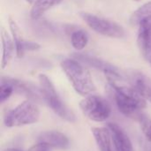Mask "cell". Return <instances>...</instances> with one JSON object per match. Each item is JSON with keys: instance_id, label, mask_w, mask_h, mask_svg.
<instances>
[{"instance_id": "6da1fadb", "label": "cell", "mask_w": 151, "mask_h": 151, "mask_svg": "<svg viewBox=\"0 0 151 151\" xmlns=\"http://www.w3.org/2000/svg\"><path fill=\"white\" fill-rule=\"evenodd\" d=\"M111 88L114 93V98L119 111L127 117L139 119L141 112L147 106L146 99L133 87L119 86L115 81L109 80Z\"/></svg>"}, {"instance_id": "7a4b0ae2", "label": "cell", "mask_w": 151, "mask_h": 151, "mask_svg": "<svg viewBox=\"0 0 151 151\" xmlns=\"http://www.w3.org/2000/svg\"><path fill=\"white\" fill-rule=\"evenodd\" d=\"M61 67L77 93L88 96L96 91V86L89 71L76 59H65Z\"/></svg>"}, {"instance_id": "3957f363", "label": "cell", "mask_w": 151, "mask_h": 151, "mask_svg": "<svg viewBox=\"0 0 151 151\" xmlns=\"http://www.w3.org/2000/svg\"><path fill=\"white\" fill-rule=\"evenodd\" d=\"M39 82L42 98L53 110V111L61 119L69 122H74L76 119L74 113L60 99L51 81L45 74H40Z\"/></svg>"}, {"instance_id": "277c9868", "label": "cell", "mask_w": 151, "mask_h": 151, "mask_svg": "<svg viewBox=\"0 0 151 151\" xmlns=\"http://www.w3.org/2000/svg\"><path fill=\"white\" fill-rule=\"evenodd\" d=\"M39 118L40 111L38 107L35 104L26 101L6 113L4 125L8 127L30 125L37 122Z\"/></svg>"}, {"instance_id": "5b68a950", "label": "cell", "mask_w": 151, "mask_h": 151, "mask_svg": "<svg viewBox=\"0 0 151 151\" xmlns=\"http://www.w3.org/2000/svg\"><path fill=\"white\" fill-rule=\"evenodd\" d=\"M80 107L86 117L96 122L105 121L111 113L110 104L98 96H88L81 103Z\"/></svg>"}, {"instance_id": "8992f818", "label": "cell", "mask_w": 151, "mask_h": 151, "mask_svg": "<svg viewBox=\"0 0 151 151\" xmlns=\"http://www.w3.org/2000/svg\"><path fill=\"white\" fill-rule=\"evenodd\" d=\"M80 15L89 27L103 35L113 38H121L125 35L123 27L112 20L97 17L88 12H81Z\"/></svg>"}, {"instance_id": "52a82bcc", "label": "cell", "mask_w": 151, "mask_h": 151, "mask_svg": "<svg viewBox=\"0 0 151 151\" xmlns=\"http://www.w3.org/2000/svg\"><path fill=\"white\" fill-rule=\"evenodd\" d=\"M73 58L78 60L79 62L87 64L97 70H100L104 72L109 80L115 81V79H120L121 74L119 72V70L112 65L96 57L88 56L86 54H73Z\"/></svg>"}, {"instance_id": "ba28073f", "label": "cell", "mask_w": 151, "mask_h": 151, "mask_svg": "<svg viewBox=\"0 0 151 151\" xmlns=\"http://www.w3.org/2000/svg\"><path fill=\"white\" fill-rule=\"evenodd\" d=\"M138 45L142 56L151 65V17L143 19L139 25Z\"/></svg>"}, {"instance_id": "9c48e42d", "label": "cell", "mask_w": 151, "mask_h": 151, "mask_svg": "<svg viewBox=\"0 0 151 151\" xmlns=\"http://www.w3.org/2000/svg\"><path fill=\"white\" fill-rule=\"evenodd\" d=\"M108 128L116 151H134L132 142L125 131L117 124L109 123Z\"/></svg>"}, {"instance_id": "30bf717a", "label": "cell", "mask_w": 151, "mask_h": 151, "mask_svg": "<svg viewBox=\"0 0 151 151\" xmlns=\"http://www.w3.org/2000/svg\"><path fill=\"white\" fill-rule=\"evenodd\" d=\"M128 80L135 90L151 102V80L149 77L139 72H132L128 74Z\"/></svg>"}, {"instance_id": "8fae6325", "label": "cell", "mask_w": 151, "mask_h": 151, "mask_svg": "<svg viewBox=\"0 0 151 151\" xmlns=\"http://www.w3.org/2000/svg\"><path fill=\"white\" fill-rule=\"evenodd\" d=\"M38 142L43 143L50 148L66 149L69 146L68 138L58 131H46L38 136Z\"/></svg>"}, {"instance_id": "7c38bea8", "label": "cell", "mask_w": 151, "mask_h": 151, "mask_svg": "<svg viewBox=\"0 0 151 151\" xmlns=\"http://www.w3.org/2000/svg\"><path fill=\"white\" fill-rule=\"evenodd\" d=\"M1 81H6L8 83H10L14 91L18 92L19 94L24 95L27 97H28L29 99L35 100V101H39L41 99L42 93H38L36 92L33 87H31L30 85H28L27 83H25L17 79H12V78H9V77H3L1 79Z\"/></svg>"}, {"instance_id": "4fadbf2b", "label": "cell", "mask_w": 151, "mask_h": 151, "mask_svg": "<svg viewBox=\"0 0 151 151\" xmlns=\"http://www.w3.org/2000/svg\"><path fill=\"white\" fill-rule=\"evenodd\" d=\"M96 144L101 151H112L110 130L104 127H93L91 129Z\"/></svg>"}, {"instance_id": "5bb4252c", "label": "cell", "mask_w": 151, "mask_h": 151, "mask_svg": "<svg viewBox=\"0 0 151 151\" xmlns=\"http://www.w3.org/2000/svg\"><path fill=\"white\" fill-rule=\"evenodd\" d=\"M1 41H2V47H3L2 67L4 68L11 61L14 50V45L12 40L11 39L10 35H8V33L5 31L4 28L1 29Z\"/></svg>"}, {"instance_id": "9a60e30c", "label": "cell", "mask_w": 151, "mask_h": 151, "mask_svg": "<svg viewBox=\"0 0 151 151\" xmlns=\"http://www.w3.org/2000/svg\"><path fill=\"white\" fill-rule=\"evenodd\" d=\"M9 26H10V29H11V33H12L14 43H15L16 54L19 58H21L25 53L24 43L26 41L22 37V34H21V31H20L19 26L13 19H9Z\"/></svg>"}, {"instance_id": "2e32d148", "label": "cell", "mask_w": 151, "mask_h": 151, "mask_svg": "<svg viewBox=\"0 0 151 151\" xmlns=\"http://www.w3.org/2000/svg\"><path fill=\"white\" fill-rule=\"evenodd\" d=\"M62 0H37L31 10V17L32 19L40 18L45 12L50 10L51 7L58 4Z\"/></svg>"}, {"instance_id": "e0dca14e", "label": "cell", "mask_w": 151, "mask_h": 151, "mask_svg": "<svg viewBox=\"0 0 151 151\" xmlns=\"http://www.w3.org/2000/svg\"><path fill=\"white\" fill-rule=\"evenodd\" d=\"M149 17H151V1L142 5L132 14L130 18V23L133 26H137L140 25L143 19Z\"/></svg>"}, {"instance_id": "ac0fdd59", "label": "cell", "mask_w": 151, "mask_h": 151, "mask_svg": "<svg viewBox=\"0 0 151 151\" xmlns=\"http://www.w3.org/2000/svg\"><path fill=\"white\" fill-rule=\"evenodd\" d=\"M88 42V37L85 31L78 29L72 33L71 42H72L73 47L75 50H83L87 46Z\"/></svg>"}, {"instance_id": "d6986e66", "label": "cell", "mask_w": 151, "mask_h": 151, "mask_svg": "<svg viewBox=\"0 0 151 151\" xmlns=\"http://www.w3.org/2000/svg\"><path fill=\"white\" fill-rule=\"evenodd\" d=\"M14 91L13 87L4 81H1V86H0V102L4 103L5 100H7L11 95L12 94V92Z\"/></svg>"}, {"instance_id": "ffe728a7", "label": "cell", "mask_w": 151, "mask_h": 151, "mask_svg": "<svg viewBox=\"0 0 151 151\" xmlns=\"http://www.w3.org/2000/svg\"><path fill=\"white\" fill-rule=\"evenodd\" d=\"M139 119H140L142 130L145 137L147 138V140L150 142H151V119L150 118L143 116V115Z\"/></svg>"}, {"instance_id": "44dd1931", "label": "cell", "mask_w": 151, "mask_h": 151, "mask_svg": "<svg viewBox=\"0 0 151 151\" xmlns=\"http://www.w3.org/2000/svg\"><path fill=\"white\" fill-rule=\"evenodd\" d=\"M40 48V45L36 42H27L26 41L24 43V51L27 50H36Z\"/></svg>"}, {"instance_id": "7402d4cb", "label": "cell", "mask_w": 151, "mask_h": 151, "mask_svg": "<svg viewBox=\"0 0 151 151\" xmlns=\"http://www.w3.org/2000/svg\"><path fill=\"white\" fill-rule=\"evenodd\" d=\"M4 151H21V150H17V149H8V150H5Z\"/></svg>"}, {"instance_id": "603a6c76", "label": "cell", "mask_w": 151, "mask_h": 151, "mask_svg": "<svg viewBox=\"0 0 151 151\" xmlns=\"http://www.w3.org/2000/svg\"><path fill=\"white\" fill-rule=\"evenodd\" d=\"M28 3H30V4H35L37 0H27Z\"/></svg>"}, {"instance_id": "cb8c5ba5", "label": "cell", "mask_w": 151, "mask_h": 151, "mask_svg": "<svg viewBox=\"0 0 151 151\" xmlns=\"http://www.w3.org/2000/svg\"><path fill=\"white\" fill-rule=\"evenodd\" d=\"M135 1H140V0H135Z\"/></svg>"}]
</instances>
